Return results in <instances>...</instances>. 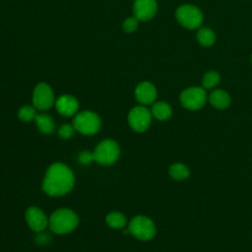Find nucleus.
Returning a JSON list of instances; mask_svg holds the SVG:
<instances>
[{
	"label": "nucleus",
	"instance_id": "f257e3e1",
	"mask_svg": "<svg viewBox=\"0 0 252 252\" xmlns=\"http://www.w3.org/2000/svg\"><path fill=\"white\" fill-rule=\"evenodd\" d=\"M74 180V174L67 165L55 162L48 167L45 173L42 189L50 196H61L73 188Z\"/></svg>",
	"mask_w": 252,
	"mask_h": 252
},
{
	"label": "nucleus",
	"instance_id": "f03ea898",
	"mask_svg": "<svg viewBox=\"0 0 252 252\" xmlns=\"http://www.w3.org/2000/svg\"><path fill=\"white\" fill-rule=\"evenodd\" d=\"M79 223L77 215L69 209H58L51 215L48 224L50 229L57 234L71 232Z\"/></svg>",
	"mask_w": 252,
	"mask_h": 252
},
{
	"label": "nucleus",
	"instance_id": "7ed1b4c3",
	"mask_svg": "<svg viewBox=\"0 0 252 252\" xmlns=\"http://www.w3.org/2000/svg\"><path fill=\"white\" fill-rule=\"evenodd\" d=\"M129 233L136 238L147 241L151 240L156 234V225L154 221L146 216L134 217L128 225Z\"/></svg>",
	"mask_w": 252,
	"mask_h": 252
},
{
	"label": "nucleus",
	"instance_id": "20e7f679",
	"mask_svg": "<svg viewBox=\"0 0 252 252\" xmlns=\"http://www.w3.org/2000/svg\"><path fill=\"white\" fill-rule=\"evenodd\" d=\"M120 149L116 142L110 139L101 141L94 151V161L102 165H108L115 162L119 157Z\"/></svg>",
	"mask_w": 252,
	"mask_h": 252
},
{
	"label": "nucleus",
	"instance_id": "39448f33",
	"mask_svg": "<svg viewBox=\"0 0 252 252\" xmlns=\"http://www.w3.org/2000/svg\"><path fill=\"white\" fill-rule=\"evenodd\" d=\"M175 15L178 23L189 30L197 29L203 23V14L201 10L194 5L185 4L178 7Z\"/></svg>",
	"mask_w": 252,
	"mask_h": 252
},
{
	"label": "nucleus",
	"instance_id": "423d86ee",
	"mask_svg": "<svg viewBox=\"0 0 252 252\" xmlns=\"http://www.w3.org/2000/svg\"><path fill=\"white\" fill-rule=\"evenodd\" d=\"M73 125L78 132L84 135H93L98 131L100 127V119L94 112L86 110L75 116Z\"/></svg>",
	"mask_w": 252,
	"mask_h": 252
},
{
	"label": "nucleus",
	"instance_id": "0eeeda50",
	"mask_svg": "<svg viewBox=\"0 0 252 252\" xmlns=\"http://www.w3.org/2000/svg\"><path fill=\"white\" fill-rule=\"evenodd\" d=\"M207 100V94L204 88L191 87L184 90L180 94V102L183 107L189 110L201 109Z\"/></svg>",
	"mask_w": 252,
	"mask_h": 252
},
{
	"label": "nucleus",
	"instance_id": "6e6552de",
	"mask_svg": "<svg viewBox=\"0 0 252 252\" xmlns=\"http://www.w3.org/2000/svg\"><path fill=\"white\" fill-rule=\"evenodd\" d=\"M152 121V112L145 106H135L128 114L130 127L136 132L146 131Z\"/></svg>",
	"mask_w": 252,
	"mask_h": 252
},
{
	"label": "nucleus",
	"instance_id": "1a4fd4ad",
	"mask_svg": "<svg viewBox=\"0 0 252 252\" xmlns=\"http://www.w3.org/2000/svg\"><path fill=\"white\" fill-rule=\"evenodd\" d=\"M33 106L38 110H46L54 103V94L52 89L45 83L38 84L32 94Z\"/></svg>",
	"mask_w": 252,
	"mask_h": 252
},
{
	"label": "nucleus",
	"instance_id": "9d476101",
	"mask_svg": "<svg viewBox=\"0 0 252 252\" xmlns=\"http://www.w3.org/2000/svg\"><path fill=\"white\" fill-rule=\"evenodd\" d=\"M158 5L156 0H135L133 12L140 21H149L156 15Z\"/></svg>",
	"mask_w": 252,
	"mask_h": 252
},
{
	"label": "nucleus",
	"instance_id": "9b49d317",
	"mask_svg": "<svg viewBox=\"0 0 252 252\" xmlns=\"http://www.w3.org/2000/svg\"><path fill=\"white\" fill-rule=\"evenodd\" d=\"M26 220L28 225L36 232L42 231L48 224L45 214L37 207H31L26 212Z\"/></svg>",
	"mask_w": 252,
	"mask_h": 252
},
{
	"label": "nucleus",
	"instance_id": "f8f14e48",
	"mask_svg": "<svg viewBox=\"0 0 252 252\" xmlns=\"http://www.w3.org/2000/svg\"><path fill=\"white\" fill-rule=\"evenodd\" d=\"M135 97L141 104H151L157 98V89L150 82H142L135 90Z\"/></svg>",
	"mask_w": 252,
	"mask_h": 252
},
{
	"label": "nucleus",
	"instance_id": "ddd939ff",
	"mask_svg": "<svg viewBox=\"0 0 252 252\" xmlns=\"http://www.w3.org/2000/svg\"><path fill=\"white\" fill-rule=\"evenodd\" d=\"M55 106L60 114L64 116H71L77 112L79 108V102L74 96L63 94L57 98Z\"/></svg>",
	"mask_w": 252,
	"mask_h": 252
},
{
	"label": "nucleus",
	"instance_id": "4468645a",
	"mask_svg": "<svg viewBox=\"0 0 252 252\" xmlns=\"http://www.w3.org/2000/svg\"><path fill=\"white\" fill-rule=\"evenodd\" d=\"M209 101L217 109H225L229 106L231 98L225 91L215 90L210 94Z\"/></svg>",
	"mask_w": 252,
	"mask_h": 252
},
{
	"label": "nucleus",
	"instance_id": "2eb2a0df",
	"mask_svg": "<svg viewBox=\"0 0 252 252\" xmlns=\"http://www.w3.org/2000/svg\"><path fill=\"white\" fill-rule=\"evenodd\" d=\"M151 112L152 115H154L158 120H167L172 115V108L168 103L164 101H158L152 106Z\"/></svg>",
	"mask_w": 252,
	"mask_h": 252
},
{
	"label": "nucleus",
	"instance_id": "dca6fc26",
	"mask_svg": "<svg viewBox=\"0 0 252 252\" xmlns=\"http://www.w3.org/2000/svg\"><path fill=\"white\" fill-rule=\"evenodd\" d=\"M34 120H35V123H36V125H37V127H38V129L40 130L41 133L50 134V133L53 132L54 122L48 114H46V113L36 114Z\"/></svg>",
	"mask_w": 252,
	"mask_h": 252
},
{
	"label": "nucleus",
	"instance_id": "f3484780",
	"mask_svg": "<svg viewBox=\"0 0 252 252\" xmlns=\"http://www.w3.org/2000/svg\"><path fill=\"white\" fill-rule=\"evenodd\" d=\"M169 174L175 180H184L189 177L190 171L184 163L175 162L169 167Z\"/></svg>",
	"mask_w": 252,
	"mask_h": 252
},
{
	"label": "nucleus",
	"instance_id": "a211bd4d",
	"mask_svg": "<svg viewBox=\"0 0 252 252\" xmlns=\"http://www.w3.org/2000/svg\"><path fill=\"white\" fill-rule=\"evenodd\" d=\"M197 39L203 46H211L216 41V34L209 28H202L197 32Z\"/></svg>",
	"mask_w": 252,
	"mask_h": 252
},
{
	"label": "nucleus",
	"instance_id": "6ab92c4d",
	"mask_svg": "<svg viewBox=\"0 0 252 252\" xmlns=\"http://www.w3.org/2000/svg\"><path fill=\"white\" fill-rule=\"evenodd\" d=\"M105 220H106V223L108 226H110L112 228H116V229L124 227L127 222L126 217L123 214L118 213V212H112V213L108 214Z\"/></svg>",
	"mask_w": 252,
	"mask_h": 252
},
{
	"label": "nucleus",
	"instance_id": "aec40b11",
	"mask_svg": "<svg viewBox=\"0 0 252 252\" xmlns=\"http://www.w3.org/2000/svg\"><path fill=\"white\" fill-rule=\"evenodd\" d=\"M220 81V76L217 71H210L206 73L202 80V85L205 89H212L219 85Z\"/></svg>",
	"mask_w": 252,
	"mask_h": 252
},
{
	"label": "nucleus",
	"instance_id": "412c9836",
	"mask_svg": "<svg viewBox=\"0 0 252 252\" xmlns=\"http://www.w3.org/2000/svg\"><path fill=\"white\" fill-rule=\"evenodd\" d=\"M18 116L21 120L27 121V122L34 120V118L36 116L35 108L31 105H24L23 107L20 108V110L18 112Z\"/></svg>",
	"mask_w": 252,
	"mask_h": 252
},
{
	"label": "nucleus",
	"instance_id": "4be33fe9",
	"mask_svg": "<svg viewBox=\"0 0 252 252\" xmlns=\"http://www.w3.org/2000/svg\"><path fill=\"white\" fill-rule=\"evenodd\" d=\"M138 28V19L136 17L127 18L123 23V29L126 32H133Z\"/></svg>",
	"mask_w": 252,
	"mask_h": 252
},
{
	"label": "nucleus",
	"instance_id": "5701e85b",
	"mask_svg": "<svg viewBox=\"0 0 252 252\" xmlns=\"http://www.w3.org/2000/svg\"><path fill=\"white\" fill-rule=\"evenodd\" d=\"M73 132H74V128L69 124H65L60 127L58 134L63 139H69L70 137H72Z\"/></svg>",
	"mask_w": 252,
	"mask_h": 252
},
{
	"label": "nucleus",
	"instance_id": "b1692460",
	"mask_svg": "<svg viewBox=\"0 0 252 252\" xmlns=\"http://www.w3.org/2000/svg\"><path fill=\"white\" fill-rule=\"evenodd\" d=\"M93 160H94V153H91V152H82L80 153L79 155V161L83 164H89L91 163Z\"/></svg>",
	"mask_w": 252,
	"mask_h": 252
},
{
	"label": "nucleus",
	"instance_id": "393cba45",
	"mask_svg": "<svg viewBox=\"0 0 252 252\" xmlns=\"http://www.w3.org/2000/svg\"><path fill=\"white\" fill-rule=\"evenodd\" d=\"M251 60H252V57H251Z\"/></svg>",
	"mask_w": 252,
	"mask_h": 252
}]
</instances>
